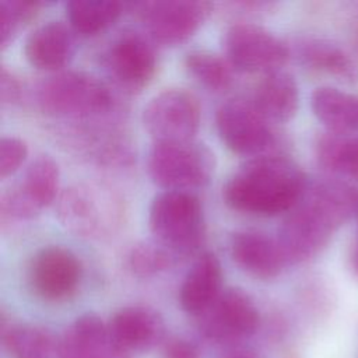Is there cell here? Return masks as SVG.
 Wrapping results in <instances>:
<instances>
[{"label":"cell","instance_id":"cell-23","mask_svg":"<svg viewBox=\"0 0 358 358\" xmlns=\"http://www.w3.org/2000/svg\"><path fill=\"white\" fill-rule=\"evenodd\" d=\"M301 60L310 69L327 73L345 83L358 78V70L350 56L337 45L324 39H305L298 46Z\"/></svg>","mask_w":358,"mask_h":358},{"label":"cell","instance_id":"cell-4","mask_svg":"<svg viewBox=\"0 0 358 358\" xmlns=\"http://www.w3.org/2000/svg\"><path fill=\"white\" fill-rule=\"evenodd\" d=\"M214 169V152L194 140L154 143L147 157L148 175L164 190L192 192L203 187Z\"/></svg>","mask_w":358,"mask_h":358},{"label":"cell","instance_id":"cell-21","mask_svg":"<svg viewBox=\"0 0 358 358\" xmlns=\"http://www.w3.org/2000/svg\"><path fill=\"white\" fill-rule=\"evenodd\" d=\"M110 338L124 351L150 345L159 331V320L150 309L130 306L117 310L108 323Z\"/></svg>","mask_w":358,"mask_h":358},{"label":"cell","instance_id":"cell-1","mask_svg":"<svg viewBox=\"0 0 358 358\" xmlns=\"http://www.w3.org/2000/svg\"><path fill=\"white\" fill-rule=\"evenodd\" d=\"M308 183L303 172L287 157L266 154L250 158L225 182L222 197L238 211L277 215L291 211Z\"/></svg>","mask_w":358,"mask_h":358},{"label":"cell","instance_id":"cell-5","mask_svg":"<svg viewBox=\"0 0 358 358\" xmlns=\"http://www.w3.org/2000/svg\"><path fill=\"white\" fill-rule=\"evenodd\" d=\"M59 179V165L50 155L39 154L35 157L21 178L1 192V222L29 220L55 203L60 193Z\"/></svg>","mask_w":358,"mask_h":358},{"label":"cell","instance_id":"cell-10","mask_svg":"<svg viewBox=\"0 0 358 358\" xmlns=\"http://www.w3.org/2000/svg\"><path fill=\"white\" fill-rule=\"evenodd\" d=\"M215 126L227 148L241 155H266L274 144L270 122L252 101L231 98L222 102L215 112Z\"/></svg>","mask_w":358,"mask_h":358},{"label":"cell","instance_id":"cell-18","mask_svg":"<svg viewBox=\"0 0 358 358\" xmlns=\"http://www.w3.org/2000/svg\"><path fill=\"white\" fill-rule=\"evenodd\" d=\"M250 101L268 122H287L298 110V84L292 74L281 69L266 73L256 84Z\"/></svg>","mask_w":358,"mask_h":358},{"label":"cell","instance_id":"cell-34","mask_svg":"<svg viewBox=\"0 0 358 358\" xmlns=\"http://www.w3.org/2000/svg\"><path fill=\"white\" fill-rule=\"evenodd\" d=\"M224 358H257L252 351H246V350H235L228 352Z\"/></svg>","mask_w":358,"mask_h":358},{"label":"cell","instance_id":"cell-2","mask_svg":"<svg viewBox=\"0 0 358 358\" xmlns=\"http://www.w3.org/2000/svg\"><path fill=\"white\" fill-rule=\"evenodd\" d=\"M148 225L154 239L179 257L194 253L206 238L203 206L192 192L162 190L154 196Z\"/></svg>","mask_w":358,"mask_h":358},{"label":"cell","instance_id":"cell-12","mask_svg":"<svg viewBox=\"0 0 358 358\" xmlns=\"http://www.w3.org/2000/svg\"><path fill=\"white\" fill-rule=\"evenodd\" d=\"M157 50L148 35L126 31L105 52V66L112 78L127 90H141L155 74Z\"/></svg>","mask_w":358,"mask_h":358},{"label":"cell","instance_id":"cell-17","mask_svg":"<svg viewBox=\"0 0 358 358\" xmlns=\"http://www.w3.org/2000/svg\"><path fill=\"white\" fill-rule=\"evenodd\" d=\"M222 270L213 252H203L186 273L179 291V302L190 315H201L221 294Z\"/></svg>","mask_w":358,"mask_h":358},{"label":"cell","instance_id":"cell-22","mask_svg":"<svg viewBox=\"0 0 358 358\" xmlns=\"http://www.w3.org/2000/svg\"><path fill=\"white\" fill-rule=\"evenodd\" d=\"M316 158L329 173L358 180V138L326 131L316 140Z\"/></svg>","mask_w":358,"mask_h":358},{"label":"cell","instance_id":"cell-19","mask_svg":"<svg viewBox=\"0 0 358 358\" xmlns=\"http://www.w3.org/2000/svg\"><path fill=\"white\" fill-rule=\"evenodd\" d=\"M301 201L337 229L358 210V192L345 182L326 179L306 186Z\"/></svg>","mask_w":358,"mask_h":358},{"label":"cell","instance_id":"cell-3","mask_svg":"<svg viewBox=\"0 0 358 358\" xmlns=\"http://www.w3.org/2000/svg\"><path fill=\"white\" fill-rule=\"evenodd\" d=\"M34 98L43 112L55 116L90 117L113 106L109 87L81 70H60L45 77L36 84Z\"/></svg>","mask_w":358,"mask_h":358},{"label":"cell","instance_id":"cell-28","mask_svg":"<svg viewBox=\"0 0 358 358\" xmlns=\"http://www.w3.org/2000/svg\"><path fill=\"white\" fill-rule=\"evenodd\" d=\"M108 330L101 317L96 315L80 316L63 334L57 344L59 358H88V347L91 341Z\"/></svg>","mask_w":358,"mask_h":358},{"label":"cell","instance_id":"cell-32","mask_svg":"<svg viewBox=\"0 0 358 358\" xmlns=\"http://www.w3.org/2000/svg\"><path fill=\"white\" fill-rule=\"evenodd\" d=\"M88 358H130L127 355V351L120 348L115 341L110 338L109 329L108 333L98 340H95L94 344L90 347Z\"/></svg>","mask_w":358,"mask_h":358},{"label":"cell","instance_id":"cell-9","mask_svg":"<svg viewBox=\"0 0 358 358\" xmlns=\"http://www.w3.org/2000/svg\"><path fill=\"white\" fill-rule=\"evenodd\" d=\"M131 6L152 42L164 45L186 41L203 25L213 8L204 0H152Z\"/></svg>","mask_w":358,"mask_h":358},{"label":"cell","instance_id":"cell-33","mask_svg":"<svg viewBox=\"0 0 358 358\" xmlns=\"http://www.w3.org/2000/svg\"><path fill=\"white\" fill-rule=\"evenodd\" d=\"M164 358H200L197 348L186 340H171L165 344Z\"/></svg>","mask_w":358,"mask_h":358},{"label":"cell","instance_id":"cell-11","mask_svg":"<svg viewBox=\"0 0 358 358\" xmlns=\"http://www.w3.org/2000/svg\"><path fill=\"white\" fill-rule=\"evenodd\" d=\"M83 277L80 259L70 249L49 245L31 259L28 280L34 292L45 301L60 302L77 291Z\"/></svg>","mask_w":358,"mask_h":358},{"label":"cell","instance_id":"cell-27","mask_svg":"<svg viewBox=\"0 0 358 358\" xmlns=\"http://www.w3.org/2000/svg\"><path fill=\"white\" fill-rule=\"evenodd\" d=\"M178 257L171 249L152 239L133 245L127 253L126 263L133 274L152 277L171 268Z\"/></svg>","mask_w":358,"mask_h":358},{"label":"cell","instance_id":"cell-26","mask_svg":"<svg viewBox=\"0 0 358 358\" xmlns=\"http://www.w3.org/2000/svg\"><path fill=\"white\" fill-rule=\"evenodd\" d=\"M3 340L14 358H50L55 348L50 333L31 324L3 327Z\"/></svg>","mask_w":358,"mask_h":358},{"label":"cell","instance_id":"cell-8","mask_svg":"<svg viewBox=\"0 0 358 358\" xmlns=\"http://www.w3.org/2000/svg\"><path fill=\"white\" fill-rule=\"evenodd\" d=\"M222 46L225 59L242 71L266 74L280 70L289 57V49L284 41L253 22H236L228 27Z\"/></svg>","mask_w":358,"mask_h":358},{"label":"cell","instance_id":"cell-20","mask_svg":"<svg viewBox=\"0 0 358 358\" xmlns=\"http://www.w3.org/2000/svg\"><path fill=\"white\" fill-rule=\"evenodd\" d=\"M310 106L329 131L348 134L358 130V95L334 87H317L312 92Z\"/></svg>","mask_w":358,"mask_h":358},{"label":"cell","instance_id":"cell-36","mask_svg":"<svg viewBox=\"0 0 358 358\" xmlns=\"http://www.w3.org/2000/svg\"><path fill=\"white\" fill-rule=\"evenodd\" d=\"M289 358H294V357H289Z\"/></svg>","mask_w":358,"mask_h":358},{"label":"cell","instance_id":"cell-6","mask_svg":"<svg viewBox=\"0 0 358 358\" xmlns=\"http://www.w3.org/2000/svg\"><path fill=\"white\" fill-rule=\"evenodd\" d=\"M55 204L62 225L76 235L101 236L117 222L115 196L98 186L70 185L59 193Z\"/></svg>","mask_w":358,"mask_h":358},{"label":"cell","instance_id":"cell-25","mask_svg":"<svg viewBox=\"0 0 358 358\" xmlns=\"http://www.w3.org/2000/svg\"><path fill=\"white\" fill-rule=\"evenodd\" d=\"M186 70L200 84L213 91L227 90L232 83V66L222 56L204 50L194 49L185 56Z\"/></svg>","mask_w":358,"mask_h":358},{"label":"cell","instance_id":"cell-15","mask_svg":"<svg viewBox=\"0 0 358 358\" xmlns=\"http://www.w3.org/2000/svg\"><path fill=\"white\" fill-rule=\"evenodd\" d=\"M229 249L236 264L257 278H273L287 264L277 238L260 231L235 232L231 236Z\"/></svg>","mask_w":358,"mask_h":358},{"label":"cell","instance_id":"cell-29","mask_svg":"<svg viewBox=\"0 0 358 358\" xmlns=\"http://www.w3.org/2000/svg\"><path fill=\"white\" fill-rule=\"evenodd\" d=\"M39 8L38 1L3 0L0 3V46L4 49L17 32L31 21Z\"/></svg>","mask_w":358,"mask_h":358},{"label":"cell","instance_id":"cell-30","mask_svg":"<svg viewBox=\"0 0 358 358\" xmlns=\"http://www.w3.org/2000/svg\"><path fill=\"white\" fill-rule=\"evenodd\" d=\"M28 144L15 136H4L0 140V178L13 175L25 162Z\"/></svg>","mask_w":358,"mask_h":358},{"label":"cell","instance_id":"cell-16","mask_svg":"<svg viewBox=\"0 0 358 358\" xmlns=\"http://www.w3.org/2000/svg\"><path fill=\"white\" fill-rule=\"evenodd\" d=\"M73 52V29L59 20H50L35 27L24 43V55L31 66L55 73L62 70Z\"/></svg>","mask_w":358,"mask_h":358},{"label":"cell","instance_id":"cell-13","mask_svg":"<svg viewBox=\"0 0 358 358\" xmlns=\"http://www.w3.org/2000/svg\"><path fill=\"white\" fill-rule=\"evenodd\" d=\"M336 229L303 201L288 211L277 241L288 263H302L319 255Z\"/></svg>","mask_w":358,"mask_h":358},{"label":"cell","instance_id":"cell-24","mask_svg":"<svg viewBox=\"0 0 358 358\" xmlns=\"http://www.w3.org/2000/svg\"><path fill=\"white\" fill-rule=\"evenodd\" d=\"M124 4L116 0H71L66 3V17L73 31L94 35L110 27L123 13Z\"/></svg>","mask_w":358,"mask_h":358},{"label":"cell","instance_id":"cell-35","mask_svg":"<svg viewBox=\"0 0 358 358\" xmlns=\"http://www.w3.org/2000/svg\"><path fill=\"white\" fill-rule=\"evenodd\" d=\"M351 267L352 271L355 273V275L358 277V241L355 242L354 248H352V253H351Z\"/></svg>","mask_w":358,"mask_h":358},{"label":"cell","instance_id":"cell-14","mask_svg":"<svg viewBox=\"0 0 358 358\" xmlns=\"http://www.w3.org/2000/svg\"><path fill=\"white\" fill-rule=\"evenodd\" d=\"M201 330L215 340H234L252 334L259 326V310L252 298L239 288L221 291L201 313Z\"/></svg>","mask_w":358,"mask_h":358},{"label":"cell","instance_id":"cell-7","mask_svg":"<svg viewBox=\"0 0 358 358\" xmlns=\"http://www.w3.org/2000/svg\"><path fill=\"white\" fill-rule=\"evenodd\" d=\"M200 119L197 96L179 87L159 91L143 109V124L154 143L194 140Z\"/></svg>","mask_w":358,"mask_h":358},{"label":"cell","instance_id":"cell-31","mask_svg":"<svg viewBox=\"0 0 358 358\" xmlns=\"http://www.w3.org/2000/svg\"><path fill=\"white\" fill-rule=\"evenodd\" d=\"M22 94L21 81L18 77L8 70L6 66H1L0 69V101L3 103L11 105L20 101Z\"/></svg>","mask_w":358,"mask_h":358},{"label":"cell","instance_id":"cell-37","mask_svg":"<svg viewBox=\"0 0 358 358\" xmlns=\"http://www.w3.org/2000/svg\"><path fill=\"white\" fill-rule=\"evenodd\" d=\"M357 213H358V210H357Z\"/></svg>","mask_w":358,"mask_h":358}]
</instances>
